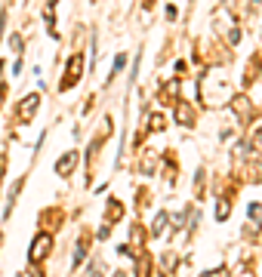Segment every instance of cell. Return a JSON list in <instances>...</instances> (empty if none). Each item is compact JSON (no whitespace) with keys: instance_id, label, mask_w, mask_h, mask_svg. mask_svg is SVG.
Masks as SVG:
<instances>
[{"instance_id":"6da1fadb","label":"cell","mask_w":262,"mask_h":277,"mask_svg":"<svg viewBox=\"0 0 262 277\" xmlns=\"http://www.w3.org/2000/svg\"><path fill=\"white\" fill-rule=\"evenodd\" d=\"M50 250H53V237H50V231H41V234L34 237L31 250H28V262H31V265H41V262L50 256Z\"/></svg>"},{"instance_id":"7a4b0ae2","label":"cell","mask_w":262,"mask_h":277,"mask_svg":"<svg viewBox=\"0 0 262 277\" xmlns=\"http://www.w3.org/2000/svg\"><path fill=\"white\" fill-rule=\"evenodd\" d=\"M81 71H84V59L81 56H71L68 65H65V74H62V90H71L74 84L81 81Z\"/></svg>"},{"instance_id":"3957f363","label":"cell","mask_w":262,"mask_h":277,"mask_svg":"<svg viewBox=\"0 0 262 277\" xmlns=\"http://www.w3.org/2000/svg\"><path fill=\"white\" fill-rule=\"evenodd\" d=\"M232 108H235V114H238V121H241V124H250L253 117H256L253 102H250L247 96H235V99H232Z\"/></svg>"},{"instance_id":"277c9868","label":"cell","mask_w":262,"mask_h":277,"mask_svg":"<svg viewBox=\"0 0 262 277\" xmlns=\"http://www.w3.org/2000/svg\"><path fill=\"white\" fill-rule=\"evenodd\" d=\"M37 105H41V96H37V93L25 96V99L19 102V108H16V114H19V121H31V117H34V111H37Z\"/></svg>"},{"instance_id":"5b68a950","label":"cell","mask_w":262,"mask_h":277,"mask_svg":"<svg viewBox=\"0 0 262 277\" xmlns=\"http://www.w3.org/2000/svg\"><path fill=\"white\" fill-rule=\"evenodd\" d=\"M87 250H90V234H81L78 247H74V256H71V268H81L84 259H87Z\"/></svg>"},{"instance_id":"8992f818","label":"cell","mask_w":262,"mask_h":277,"mask_svg":"<svg viewBox=\"0 0 262 277\" xmlns=\"http://www.w3.org/2000/svg\"><path fill=\"white\" fill-rule=\"evenodd\" d=\"M74 164H78V154H74V151H68V154H62V157H59V164H56V173H59V176H71Z\"/></svg>"},{"instance_id":"52a82bcc","label":"cell","mask_w":262,"mask_h":277,"mask_svg":"<svg viewBox=\"0 0 262 277\" xmlns=\"http://www.w3.org/2000/svg\"><path fill=\"white\" fill-rule=\"evenodd\" d=\"M121 216H124V204L118 201V197H111V201H108V213H105V219H108L105 225H111V222H118Z\"/></svg>"},{"instance_id":"ba28073f","label":"cell","mask_w":262,"mask_h":277,"mask_svg":"<svg viewBox=\"0 0 262 277\" xmlns=\"http://www.w3.org/2000/svg\"><path fill=\"white\" fill-rule=\"evenodd\" d=\"M136 277H152V259H148V253L136 256Z\"/></svg>"},{"instance_id":"9c48e42d","label":"cell","mask_w":262,"mask_h":277,"mask_svg":"<svg viewBox=\"0 0 262 277\" xmlns=\"http://www.w3.org/2000/svg\"><path fill=\"white\" fill-rule=\"evenodd\" d=\"M176 121L185 124V127L195 121V114H192V105H189V102H179V105H176Z\"/></svg>"},{"instance_id":"30bf717a","label":"cell","mask_w":262,"mask_h":277,"mask_svg":"<svg viewBox=\"0 0 262 277\" xmlns=\"http://www.w3.org/2000/svg\"><path fill=\"white\" fill-rule=\"evenodd\" d=\"M161 268H164V274H173L176 271V256L173 253H164L161 256Z\"/></svg>"},{"instance_id":"8fae6325","label":"cell","mask_w":262,"mask_h":277,"mask_svg":"<svg viewBox=\"0 0 262 277\" xmlns=\"http://www.w3.org/2000/svg\"><path fill=\"white\" fill-rule=\"evenodd\" d=\"M216 219H219V222L229 219V197H222V201L216 204Z\"/></svg>"},{"instance_id":"7c38bea8","label":"cell","mask_w":262,"mask_h":277,"mask_svg":"<svg viewBox=\"0 0 262 277\" xmlns=\"http://www.w3.org/2000/svg\"><path fill=\"white\" fill-rule=\"evenodd\" d=\"M167 222H170V216H167V213H161V216H158V219H155V225H152V234H155V237H158V234H161V231H164V228H167Z\"/></svg>"},{"instance_id":"4fadbf2b","label":"cell","mask_w":262,"mask_h":277,"mask_svg":"<svg viewBox=\"0 0 262 277\" xmlns=\"http://www.w3.org/2000/svg\"><path fill=\"white\" fill-rule=\"evenodd\" d=\"M164 127H167V117L164 114H155L152 121H148V130H164Z\"/></svg>"},{"instance_id":"5bb4252c","label":"cell","mask_w":262,"mask_h":277,"mask_svg":"<svg viewBox=\"0 0 262 277\" xmlns=\"http://www.w3.org/2000/svg\"><path fill=\"white\" fill-rule=\"evenodd\" d=\"M139 244H145V228L133 225V247H139Z\"/></svg>"},{"instance_id":"9a60e30c","label":"cell","mask_w":262,"mask_h":277,"mask_svg":"<svg viewBox=\"0 0 262 277\" xmlns=\"http://www.w3.org/2000/svg\"><path fill=\"white\" fill-rule=\"evenodd\" d=\"M250 151H256V154H262V127L256 130V136H253V142H250Z\"/></svg>"},{"instance_id":"2e32d148","label":"cell","mask_w":262,"mask_h":277,"mask_svg":"<svg viewBox=\"0 0 262 277\" xmlns=\"http://www.w3.org/2000/svg\"><path fill=\"white\" fill-rule=\"evenodd\" d=\"M250 219H253V225H262V207L259 204L250 207Z\"/></svg>"},{"instance_id":"e0dca14e","label":"cell","mask_w":262,"mask_h":277,"mask_svg":"<svg viewBox=\"0 0 262 277\" xmlns=\"http://www.w3.org/2000/svg\"><path fill=\"white\" fill-rule=\"evenodd\" d=\"M124 65H127V56H124V53H118V56H115V68H111V77H115Z\"/></svg>"},{"instance_id":"ac0fdd59","label":"cell","mask_w":262,"mask_h":277,"mask_svg":"<svg viewBox=\"0 0 262 277\" xmlns=\"http://www.w3.org/2000/svg\"><path fill=\"white\" fill-rule=\"evenodd\" d=\"M10 47H13L16 53H22V34H13V37H10Z\"/></svg>"},{"instance_id":"d6986e66","label":"cell","mask_w":262,"mask_h":277,"mask_svg":"<svg viewBox=\"0 0 262 277\" xmlns=\"http://www.w3.org/2000/svg\"><path fill=\"white\" fill-rule=\"evenodd\" d=\"M31 277H44V271H41V265H34V271H31Z\"/></svg>"},{"instance_id":"ffe728a7","label":"cell","mask_w":262,"mask_h":277,"mask_svg":"<svg viewBox=\"0 0 262 277\" xmlns=\"http://www.w3.org/2000/svg\"><path fill=\"white\" fill-rule=\"evenodd\" d=\"M204 277H226V271H213V274H204Z\"/></svg>"},{"instance_id":"44dd1931","label":"cell","mask_w":262,"mask_h":277,"mask_svg":"<svg viewBox=\"0 0 262 277\" xmlns=\"http://www.w3.org/2000/svg\"><path fill=\"white\" fill-rule=\"evenodd\" d=\"M152 4H155V0H142V7H145V10H152Z\"/></svg>"},{"instance_id":"7402d4cb","label":"cell","mask_w":262,"mask_h":277,"mask_svg":"<svg viewBox=\"0 0 262 277\" xmlns=\"http://www.w3.org/2000/svg\"><path fill=\"white\" fill-rule=\"evenodd\" d=\"M115 277H127V274H121V271H118V274H115Z\"/></svg>"},{"instance_id":"603a6c76","label":"cell","mask_w":262,"mask_h":277,"mask_svg":"<svg viewBox=\"0 0 262 277\" xmlns=\"http://www.w3.org/2000/svg\"><path fill=\"white\" fill-rule=\"evenodd\" d=\"M0 99H4V87H0Z\"/></svg>"},{"instance_id":"cb8c5ba5","label":"cell","mask_w":262,"mask_h":277,"mask_svg":"<svg viewBox=\"0 0 262 277\" xmlns=\"http://www.w3.org/2000/svg\"><path fill=\"white\" fill-rule=\"evenodd\" d=\"M0 244H4V237H0Z\"/></svg>"}]
</instances>
